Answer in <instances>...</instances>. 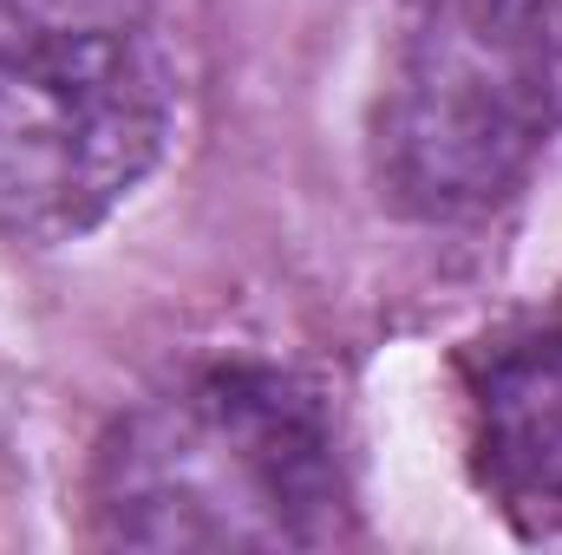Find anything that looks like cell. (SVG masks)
<instances>
[{"label": "cell", "instance_id": "cell-3", "mask_svg": "<svg viewBox=\"0 0 562 555\" xmlns=\"http://www.w3.org/2000/svg\"><path fill=\"white\" fill-rule=\"evenodd\" d=\"M562 0H406L380 92V183L425 223L504 203L557 125Z\"/></svg>", "mask_w": 562, "mask_h": 555}, {"label": "cell", "instance_id": "cell-4", "mask_svg": "<svg viewBox=\"0 0 562 555\" xmlns=\"http://www.w3.org/2000/svg\"><path fill=\"white\" fill-rule=\"evenodd\" d=\"M471 451L517 517H562V333L510 340L471 373Z\"/></svg>", "mask_w": 562, "mask_h": 555}, {"label": "cell", "instance_id": "cell-1", "mask_svg": "<svg viewBox=\"0 0 562 555\" xmlns=\"http://www.w3.org/2000/svg\"><path fill=\"white\" fill-rule=\"evenodd\" d=\"M92 517L119 550H321L347 517L334 431L281 373H190L112 424Z\"/></svg>", "mask_w": 562, "mask_h": 555}, {"label": "cell", "instance_id": "cell-2", "mask_svg": "<svg viewBox=\"0 0 562 555\" xmlns=\"http://www.w3.org/2000/svg\"><path fill=\"white\" fill-rule=\"evenodd\" d=\"M177 59L157 0H0V236L99 229L164 157Z\"/></svg>", "mask_w": 562, "mask_h": 555}]
</instances>
